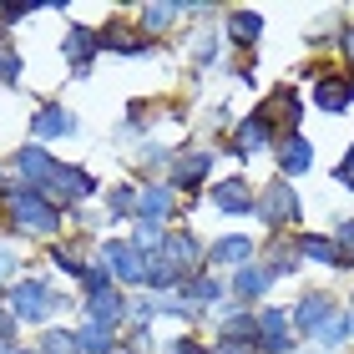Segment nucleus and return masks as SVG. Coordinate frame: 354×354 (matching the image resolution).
<instances>
[{
	"label": "nucleus",
	"instance_id": "f257e3e1",
	"mask_svg": "<svg viewBox=\"0 0 354 354\" xmlns=\"http://www.w3.org/2000/svg\"><path fill=\"white\" fill-rule=\"evenodd\" d=\"M6 218H10L15 233L46 238V243H56L61 223H66V213H61V207L46 198L41 187H30V183H10V187H6Z\"/></svg>",
	"mask_w": 354,
	"mask_h": 354
},
{
	"label": "nucleus",
	"instance_id": "f03ea898",
	"mask_svg": "<svg viewBox=\"0 0 354 354\" xmlns=\"http://www.w3.org/2000/svg\"><path fill=\"white\" fill-rule=\"evenodd\" d=\"M10 314L21 319V324H41L46 329V319L61 314V294L46 279H15L10 283Z\"/></svg>",
	"mask_w": 354,
	"mask_h": 354
},
{
	"label": "nucleus",
	"instance_id": "7ed1b4c3",
	"mask_svg": "<svg viewBox=\"0 0 354 354\" xmlns=\"http://www.w3.org/2000/svg\"><path fill=\"white\" fill-rule=\"evenodd\" d=\"M102 263L111 268V279H117V288H142L147 283V253H142L132 238H102Z\"/></svg>",
	"mask_w": 354,
	"mask_h": 354
},
{
	"label": "nucleus",
	"instance_id": "20e7f679",
	"mask_svg": "<svg viewBox=\"0 0 354 354\" xmlns=\"http://www.w3.org/2000/svg\"><path fill=\"white\" fill-rule=\"evenodd\" d=\"M46 198H51L56 207H76V203H86V198H96V177L86 172V167H76V162H61L56 167V177L41 187Z\"/></svg>",
	"mask_w": 354,
	"mask_h": 354
},
{
	"label": "nucleus",
	"instance_id": "39448f33",
	"mask_svg": "<svg viewBox=\"0 0 354 354\" xmlns=\"http://www.w3.org/2000/svg\"><path fill=\"white\" fill-rule=\"evenodd\" d=\"M304 213V203H299V192L288 177H273V183L259 192V218L268 223V228H283V223H299Z\"/></svg>",
	"mask_w": 354,
	"mask_h": 354
},
{
	"label": "nucleus",
	"instance_id": "423d86ee",
	"mask_svg": "<svg viewBox=\"0 0 354 354\" xmlns=\"http://www.w3.org/2000/svg\"><path fill=\"white\" fill-rule=\"evenodd\" d=\"M253 111H259V117L273 127V137H294V132H299V111H304V106H299V91L273 86V91H268Z\"/></svg>",
	"mask_w": 354,
	"mask_h": 354
},
{
	"label": "nucleus",
	"instance_id": "0eeeda50",
	"mask_svg": "<svg viewBox=\"0 0 354 354\" xmlns=\"http://www.w3.org/2000/svg\"><path fill=\"white\" fill-rule=\"evenodd\" d=\"M213 147H192V152H177L172 162H167V183L177 187V192H198L203 183H207V172H213Z\"/></svg>",
	"mask_w": 354,
	"mask_h": 354
},
{
	"label": "nucleus",
	"instance_id": "6e6552de",
	"mask_svg": "<svg viewBox=\"0 0 354 354\" xmlns=\"http://www.w3.org/2000/svg\"><path fill=\"white\" fill-rule=\"evenodd\" d=\"M314 102L319 111H329V117H339V111L354 102V71H334V66H319L314 71Z\"/></svg>",
	"mask_w": 354,
	"mask_h": 354
},
{
	"label": "nucleus",
	"instance_id": "1a4fd4ad",
	"mask_svg": "<svg viewBox=\"0 0 354 354\" xmlns=\"http://www.w3.org/2000/svg\"><path fill=\"white\" fill-rule=\"evenodd\" d=\"M96 51H102V30H91V26H71L66 41H61V56H66V66H71L76 82H86V76H91Z\"/></svg>",
	"mask_w": 354,
	"mask_h": 354
},
{
	"label": "nucleus",
	"instance_id": "9d476101",
	"mask_svg": "<svg viewBox=\"0 0 354 354\" xmlns=\"http://www.w3.org/2000/svg\"><path fill=\"white\" fill-rule=\"evenodd\" d=\"M10 167H15V177H21V183H30V187H46V183L56 177L61 157H51V152L41 147V142H26V147L10 157Z\"/></svg>",
	"mask_w": 354,
	"mask_h": 354
},
{
	"label": "nucleus",
	"instance_id": "9b49d317",
	"mask_svg": "<svg viewBox=\"0 0 354 354\" xmlns=\"http://www.w3.org/2000/svg\"><path fill=\"white\" fill-rule=\"evenodd\" d=\"M259 354H294V314L288 309L259 314Z\"/></svg>",
	"mask_w": 354,
	"mask_h": 354
},
{
	"label": "nucleus",
	"instance_id": "f8f14e48",
	"mask_svg": "<svg viewBox=\"0 0 354 354\" xmlns=\"http://www.w3.org/2000/svg\"><path fill=\"white\" fill-rule=\"evenodd\" d=\"M213 207L228 218H243V213H259V192L248 187V177H223V183H213Z\"/></svg>",
	"mask_w": 354,
	"mask_h": 354
},
{
	"label": "nucleus",
	"instance_id": "ddd939ff",
	"mask_svg": "<svg viewBox=\"0 0 354 354\" xmlns=\"http://www.w3.org/2000/svg\"><path fill=\"white\" fill-rule=\"evenodd\" d=\"M334 314H339V309H334V299L314 288V294H304V299L294 304V329H299V334H309V339H319V334L334 324Z\"/></svg>",
	"mask_w": 354,
	"mask_h": 354
},
{
	"label": "nucleus",
	"instance_id": "4468645a",
	"mask_svg": "<svg viewBox=\"0 0 354 354\" xmlns=\"http://www.w3.org/2000/svg\"><path fill=\"white\" fill-rule=\"evenodd\" d=\"M268 147H279V137H273V127L259 117V111H248L243 122L233 127V157H259V152H268Z\"/></svg>",
	"mask_w": 354,
	"mask_h": 354
},
{
	"label": "nucleus",
	"instance_id": "2eb2a0df",
	"mask_svg": "<svg viewBox=\"0 0 354 354\" xmlns=\"http://www.w3.org/2000/svg\"><path fill=\"white\" fill-rule=\"evenodd\" d=\"M76 132V117L61 102H46V106H36V117H30V142H56V137H71Z\"/></svg>",
	"mask_w": 354,
	"mask_h": 354
},
{
	"label": "nucleus",
	"instance_id": "dca6fc26",
	"mask_svg": "<svg viewBox=\"0 0 354 354\" xmlns=\"http://www.w3.org/2000/svg\"><path fill=\"white\" fill-rule=\"evenodd\" d=\"M177 213V187L172 183H152L142 187V203H137V223H152V228H167V218Z\"/></svg>",
	"mask_w": 354,
	"mask_h": 354
},
{
	"label": "nucleus",
	"instance_id": "f3484780",
	"mask_svg": "<svg viewBox=\"0 0 354 354\" xmlns=\"http://www.w3.org/2000/svg\"><path fill=\"white\" fill-rule=\"evenodd\" d=\"M162 253H167V259H172L177 268L187 273V279H192L198 268H207V248L198 243V233H183V228H172V233L162 238Z\"/></svg>",
	"mask_w": 354,
	"mask_h": 354
},
{
	"label": "nucleus",
	"instance_id": "a211bd4d",
	"mask_svg": "<svg viewBox=\"0 0 354 354\" xmlns=\"http://www.w3.org/2000/svg\"><path fill=\"white\" fill-rule=\"evenodd\" d=\"M228 288H233V299L248 309V304H259L268 288H273V279H268V268L253 259V263H243V268H233V283H228Z\"/></svg>",
	"mask_w": 354,
	"mask_h": 354
},
{
	"label": "nucleus",
	"instance_id": "6ab92c4d",
	"mask_svg": "<svg viewBox=\"0 0 354 354\" xmlns=\"http://www.w3.org/2000/svg\"><path fill=\"white\" fill-rule=\"evenodd\" d=\"M86 324H96V329L127 324V294L122 288H111V294H102V299H86Z\"/></svg>",
	"mask_w": 354,
	"mask_h": 354
},
{
	"label": "nucleus",
	"instance_id": "aec40b11",
	"mask_svg": "<svg viewBox=\"0 0 354 354\" xmlns=\"http://www.w3.org/2000/svg\"><path fill=\"white\" fill-rule=\"evenodd\" d=\"M102 51H117V56H147V51H152V41L142 36V30H132V26L111 21V26L102 30Z\"/></svg>",
	"mask_w": 354,
	"mask_h": 354
},
{
	"label": "nucleus",
	"instance_id": "412c9836",
	"mask_svg": "<svg viewBox=\"0 0 354 354\" xmlns=\"http://www.w3.org/2000/svg\"><path fill=\"white\" fill-rule=\"evenodd\" d=\"M253 238L248 233H223L213 248H207V263H233V268H243V263H253Z\"/></svg>",
	"mask_w": 354,
	"mask_h": 354
},
{
	"label": "nucleus",
	"instance_id": "4be33fe9",
	"mask_svg": "<svg viewBox=\"0 0 354 354\" xmlns=\"http://www.w3.org/2000/svg\"><path fill=\"white\" fill-rule=\"evenodd\" d=\"M177 15H183V6H167V0L142 6V10H137V30H142L147 41H157V36H167V30L177 26Z\"/></svg>",
	"mask_w": 354,
	"mask_h": 354
},
{
	"label": "nucleus",
	"instance_id": "5701e85b",
	"mask_svg": "<svg viewBox=\"0 0 354 354\" xmlns=\"http://www.w3.org/2000/svg\"><path fill=\"white\" fill-rule=\"evenodd\" d=\"M279 167H283V177L309 172V167H314V147H309L299 132H294V137H279Z\"/></svg>",
	"mask_w": 354,
	"mask_h": 354
},
{
	"label": "nucleus",
	"instance_id": "b1692460",
	"mask_svg": "<svg viewBox=\"0 0 354 354\" xmlns=\"http://www.w3.org/2000/svg\"><path fill=\"white\" fill-rule=\"evenodd\" d=\"M299 248H294V238H273L268 253H263V268H268V279H288V273H299Z\"/></svg>",
	"mask_w": 354,
	"mask_h": 354
},
{
	"label": "nucleus",
	"instance_id": "393cba45",
	"mask_svg": "<svg viewBox=\"0 0 354 354\" xmlns=\"http://www.w3.org/2000/svg\"><path fill=\"white\" fill-rule=\"evenodd\" d=\"M259 36H263V15L259 10H228V41L233 46H259Z\"/></svg>",
	"mask_w": 354,
	"mask_h": 354
},
{
	"label": "nucleus",
	"instance_id": "a878e982",
	"mask_svg": "<svg viewBox=\"0 0 354 354\" xmlns=\"http://www.w3.org/2000/svg\"><path fill=\"white\" fill-rule=\"evenodd\" d=\"M218 339H248V344H259V314H253V309L223 314L218 319Z\"/></svg>",
	"mask_w": 354,
	"mask_h": 354
},
{
	"label": "nucleus",
	"instance_id": "bb28decb",
	"mask_svg": "<svg viewBox=\"0 0 354 354\" xmlns=\"http://www.w3.org/2000/svg\"><path fill=\"white\" fill-rule=\"evenodd\" d=\"M294 248H299V259L339 263V248H334V238H324V233H299V238H294Z\"/></svg>",
	"mask_w": 354,
	"mask_h": 354
},
{
	"label": "nucleus",
	"instance_id": "cd10ccee",
	"mask_svg": "<svg viewBox=\"0 0 354 354\" xmlns=\"http://www.w3.org/2000/svg\"><path fill=\"white\" fill-rule=\"evenodd\" d=\"M36 349H41V354H82V334H76V329H61V324H46Z\"/></svg>",
	"mask_w": 354,
	"mask_h": 354
},
{
	"label": "nucleus",
	"instance_id": "c85d7f7f",
	"mask_svg": "<svg viewBox=\"0 0 354 354\" xmlns=\"http://www.w3.org/2000/svg\"><path fill=\"white\" fill-rule=\"evenodd\" d=\"M137 203H142V187L137 183H117L106 192V218H137Z\"/></svg>",
	"mask_w": 354,
	"mask_h": 354
},
{
	"label": "nucleus",
	"instance_id": "c756f323",
	"mask_svg": "<svg viewBox=\"0 0 354 354\" xmlns=\"http://www.w3.org/2000/svg\"><path fill=\"white\" fill-rule=\"evenodd\" d=\"M183 294H187L192 309H203V304H218V299H223V283H218V279H207V268H198V273H192V279L183 283Z\"/></svg>",
	"mask_w": 354,
	"mask_h": 354
},
{
	"label": "nucleus",
	"instance_id": "7c9ffc66",
	"mask_svg": "<svg viewBox=\"0 0 354 354\" xmlns=\"http://www.w3.org/2000/svg\"><path fill=\"white\" fill-rule=\"evenodd\" d=\"M82 354H122V339L117 329H96V324H82Z\"/></svg>",
	"mask_w": 354,
	"mask_h": 354
},
{
	"label": "nucleus",
	"instance_id": "2f4dec72",
	"mask_svg": "<svg viewBox=\"0 0 354 354\" xmlns=\"http://www.w3.org/2000/svg\"><path fill=\"white\" fill-rule=\"evenodd\" d=\"M76 283H82V294H86V299H102V294H111V288H117V279H111V268H106V263H86V273H82Z\"/></svg>",
	"mask_w": 354,
	"mask_h": 354
},
{
	"label": "nucleus",
	"instance_id": "473e14b6",
	"mask_svg": "<svg viewBox=\"0 0 354 354\" xmlns=\"http://www.w3.org/2000/svg\"><path fill=\"white\" fill-rule=\"evenodd\" d=\"M0 86H21V51L6 30H0Z\"/></svg>",
	"mask_w": 354,
	"mask_h": 354
},
{
	"label": "nucleus",
	"instance_id": "72a5a7b5",
	"mask_svg": "<svg viewBox=\"0 0 354 354\" xmlns=\"http://www.w3.org/2000/svg\"><path fill=\"white\" fill-rule=\"evenodd\" d=\"M46 259H51L56 268H66L71 279H82V273H86V259L76 248H66V243H46Z\"/></svg>",
	"mask_w": 354,
	"mask_h": 354
},
{
	"label": "nucleus",
	"instance_id": "f704fd0d",
	"mask_svg": "<svg viewBox=\"0 0 354 354\" xmlns=\"http://www.w3.org/2000/svg\"><path fill=\"white\" fill-rule=\"evenodd\" d=\"M334 248H339V268H349L354 263V218H344L334 228Z\"/></svg>",
	"mask_w": 354,
	"mask_h": 354
},
{
	"label": "nucleus",
	"instance_id": "c9c22d12",
	"mask_svg": "<svg viewBox=\"0 0 354 354\" xmlns=\"http://www.w3.org/2000/svg\"><path fill=\"white\" fill-rule=\"evenodd\" d=\"M192 56H198V66H213V61H218V36H213V30H198Z\"/></svg>",
	"mask_w": 354,
	"mask_h": 354
},
{
	"label": "nucleus",
	"instance_id": "e433bc0d",
	"mask_svg": "<svg viewBox=\"0 0 354 354\" xmlns=\"http://www.w3.org/2000/svg\"><path fill=\"white\" fill-rule=\"evenodd\" d=\"M122 354H152V334H147V329H132V334L122 339Z\"/></svg>",
	"mask_w": 354,
	"mask_h": 354
},
{
	"label": "nucleus",
	"instance_id": "4c0bfd02",
	"mask_svg": "<svg viewBox=\"0 0 354 354\" xmlns=\"http://www.w3.org/2000/svg\"><path fill=\"white\" fill-rule=\"evenodd\" d=\"M15 268H21L15 248H6V243H0V283H6V279H15Z\"/></svg>",
	"mask_w": 354,
	"mask_h": 354
},
{
	"label": "nucleus",
	"instance_id": "58836bf2",
	"mask_svg": "<svg viewBox=\"0 0 354 354\" xmlns=\"http://www.w3.org/2000/svg\"><path fill=\"white\" fill-rule=\"evenodd\" d=\"M213 349L218 354H259V344H248V339H218Z\"/></svg>",
	"mask_w": 354,
	"mask_h": 354
},
{
	"label": "nucleus",
	"instance_id": "ea45409f",
	"mask_svg": "<svg viewBox=\"0 0 354 354\" xmlns=\"http://www.w3.org/2000/svg\"><path fill=\"white\" fill-rule=\"evenodd\" d=\"M15 334H21V319H15V314H0V344H15Z\"/></svg>",
	"mask_w": 354,
	"mask_h": 354
},
{
	"label": "nucleus",
	"instance_id": "a19ab883",
	"mask_svg": "<svg viewBox=\"0 0 354 354\" xmlns=\"http://www.w3.org/2000/svg\"><path fill=\"white\" fill-rule=\"evenodd\" d=\"M162 354H203V344H198V339H167Z\"/></svg>",
	"mask_w": 354,
	"mask_h": 354
},
{
	"label": "nucleus",
	"instance_id": "79ce46f5",
	"mask_svg": "<svg viewBox=\"0 0 354 354\" xmlns=\"http://www.w3.org/2000/svg\"><path fill=\"white\" fill-rule=\"evenodd\" d=\"M334 177H339V183H354V147H349V157H344V167L334 172Z\"/></svg>",
	"mask_w": 354,
	"mask_h": 354
},
{
	"label": "nucleus",
	"instance_id": "37998d69",
	"mask_svg": "<svg viewBox=\"0 0 354 354\" xmlns=\"http://www.w3.org/2000/svg\"><path fill=\"white\" fill-rule=\"evenodd\" d=\"M339 46H344V56L354 61V26H349V30H339Z\"/></svg>",
	"mask_w": 354,
	"mask_h": 354
},
{
	"label": "nucleus",
	"instance_id": "c03bdc74",
	"mask_svg": "<svg viewBox=\"0 0 354 354\" xmlns=\"http://www.w3.org/2000/svg\"><path fill=\"white\" fill-rule=\"evenodd\" d=\"M6 304H10V288H6V283H0V314H6Z\"/></svg>",
	"mask_w": 354,
	"mask_h": 354
},
{
	"label": "nucleus",
	"instance_id": "a18cd8bd",
	"mask_svg": "<svg viewBox=\"0 0 354 354\" xmlns=\"http://www.w3.org/2000/svg\"><path fill=\"white\" fill-rule=\"evenodd\" d=\"M0 354H21V344H0Z\"/></svg>",
	"mask_w": 354,
	"mask_h": 354
},
{
	"label": "nucleus",
	"instance_id": "49530a36",
	"mask_svg": "<svg viewBox=\"0 0 354 354\" xmlns=\"http://www.w3.org/2000/svg\"><path fill=\"white\" fill-rule=\"evenodd\" d=\"M6 187H10V183H6V167H0V198H6Z\"/></svg>",
	"mask_w": 354,
	"mask_h": 354
},
{
	"label": "nucleus",
	"instance_id": "de8ad7c7",
	"mask_svg": "<svg viewBox=\"0 0 354 354\" xmlns=\"http://www.w3.org/2000/svg\"><path fill=\"white\" fill-rule=\"evenodd\" d=\"M21 354H41V349H21Z\"/></svg>",
	"mask_w": 354,
	"mask_h": 354
}]
</instances>
